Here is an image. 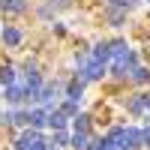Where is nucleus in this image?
<instances>
[{
  "label": "nucleus",
  "instance_id": "6e6552de",
  "mask_svg": "<svg viewBox=\"0 0 150 150\" xmlns=\"http://www.w3.org/2000/svg\"><path fill=\"white\" fill-rule=\"evenodd\" d=\"M129 78H132L135 84H147V81H150V69H147V66H135V69L129 72Z\"/></svg>",
  "mask_w": 150,
  "mask_h": 150
},
{
  "label": "nucleus",
  "instance_id": "7ed1b4c3",
  "mask_svg": "<svg viewBox=\"0 0 150 150\" xmlns=\"http://www.w3.org/2000/svg\"><path fill=\"white\" fill-rule=\"evenodd\" d=\"M45 123H48V111H45V105L30 108V126H33V129H42Z\"/></svg>",
  "mask_w": 150,
  "mask_h": 150
},
{
  "label": "nucleus",
  "instance_id": "2eb2a0df",
  "mask_svg": "<svg viewBox=\"0 0 150 150\" xmlns=\"http://www.w3.org/2000/svg\"><path fill=\"white\" fill-rule=\"evenodd\" d=\"M111 24H114V27H120V24H123V12H120V9L111 12Z\"/></svg>",
  "mask_w": 150,
  "mask_h": 150
},
{
  "label": "nucleus",
  "instance_id": "ddd939ff",
  "mask_svg": "<svg viewBox=\"0 0 150 150\" xmlns=\"http://www.w3.org/2000/svg\"><path fill=\"white\" fill-rule=\"evenodd\" d=\"M60 111H63L66 117H75V114H78V102H75V99H66V102L60 105Z\"/></svg>",
  "mask_w": 150,
  "mask_h": 150
},
{
  "label": "nucleus",
  "instance_id": "dca6fc26",
  "mask_svg": "<svg viewBox=\"0 0 150 150\" xmlns=\"http://www.w3.org/2000/svg\"><path fill=\"white\" fill-rule=\"evenodd\" d=\"M141 102H144V111H150V93H141Z\"/></svg>",
  "mask_w": 150,
  "mask_h": 150
},
{
  "label": "nucleus",
  "instance_id": "4468645a",
  "mask_svg": "<svg viewBox=\"0 0 150 150\" xmlns=\"http://www.w3.org/2000/svg\"><path fill=\"white\" fill-rule=\"evenodd\" d=\"M15 126H30V111H15Z\"/></svg>",
  "mask_w": 150,
  "mask_h": 150
},
{
  "label": "nucleus",
  "instance_id": "9b49d317",
  "mask_svg": "<svg viewBox=\"0 0 150 150\" xmlns=\"http://www.w3.org/2000/svg\"><path fill=\"white\" fill-rule=\"evenodd\" d=\"M72 120H75V129H78V132H90V117H87V114H75Z\"/></svg>",
  "mask_w": 150,
  "mask_h": 150
},
{
  "label": "nucleus",
  "instance_id": "39448f33",
  "mask_svg": "<svg viewBox=\"0 0 150 150\" xmlns=\"http://www.w3.org/2000/svg\"><path fill=\"white\" fill-rule=\"evenodd\" d=\"M66 120H69V117L63 114V111H60V108H54L51 114H48V126L57 132V129H63V126H66Z\"/></svg>",
  "mask_w": 150,
  "mask_h": 150
},
{
  "label": "nucleus",
  "instance_id": "f8f14e48",
  "mask_svg": "<svg viewBox=\"0 0 150 150\" xmlns=\"http://www.w3.org/2000/svg\"><path fill=\"white\" fill-rule=\"evenodd\" d=\"M126 108L132 111V114H141V111H144V102H141V96H129V99H126Z\"/></svg>",
  "mask_w": 150,
  "mask_h": 150
},
{
  "label": "nucleus",
  "instance_id": "1a4fd4ad",
  "mask_svg": "<svg viewBox=\"0 0 150 150\" xmlns=\"http://www.w3.org/2000/svg\"><path fill=\"white\" fill-rule=\"evenodd\" d=\"M12 81H15V69L3 63V66H0V84L6 87V84H12Z\"/></svg>",
  "mask_w": 150,
  "mask_h": 150
},
{
  "label": "nucleus",
  "instance_id": "f03ea898",
  "mask_svg": "<svg viewBox=\"0 0 150 150\" xmlns=\"http://www.w3.org/2000/svg\"><path fill=\"white\" fill-rule=\"evenodd\" d=\"M84 78L78 75V78H72L69 84H66V99H75V102H81V93H84Z\"/></svg>",
  "mask_w": 150,
  "mask_h": 150
},
{
  "label": "nucleus",
  "instance_id": "20e7f679",
  "mask_svg": "<svg viewBox=\"0 0 150 150\" xmlns=\"http://www.w3.org/2000/svg\"><path fill=\"white\" fill-rule=\"evenodd\" d=\"M90 57H93V60H99V63H108V60H111V45H108V42H99V45H93Z\"/></svg>",
  "mask_w": 150,
  "mask_h": 150
},
{
  "label": "nucleus",
  "instance_id": "9d476101",
  "mask_svg": "<svg viewBox=\"0 0 150 150\" xmlns=\"http://www.w3.org/2000/svg\"><path fill=\"white\" fill-rule=\"evenodd\" d=\"M51 147H69V135H66L63 129H57V132L51 135Z\"/></svg>",
  "mask_w": 150,
  "mask_h": 150
},
{
  "label": "nucleus",
  "instance_id": "0eeeda50",
  "mask_svg": "<svg viewBox=\"0 0 150 150\" xmlns=\"http://www.w3.org/2000/svg\"><path fill=\"white\" fill-rule=\"evenodd\" d=\"M21 39H24V33H21L18 27H6V30H3V42H6V45H21Z\"/></svg>",
  "mask_w": 150,
  "mask_h": 150
},
{
  "label": "nucleus",
  "instance_id": "f257e3e1",
  "mask_svg": "<svg viewBox=\"0 0 150 150\" xmlns=\"http://www.w3.org/2000/svg\"><path fill=\"white\" fill-rule=\"evenodd\" d=\"M3 96H6V102H9V105H18V102H24V99H27V87L18 84V81H12V84H6Z\"/></svg>",
  "mask_w": 150,
  "mask_h": 150
},
{
  "label": "nucleus",
  "instance_id": "f3484780",
  "mask_svg": "<svg viewBox=\"0 0 150 150\" xmlns=\"http://www.w3.org/2000/svg\"><path fill=\"white\" fill-rule=\"evenodd\" d=\"M141 135H144V147H150V126H147V129H141Z\"/></svg>",
  "mask_w": 150,
  "mask_h": 150
},
{
  "label": "nucleus",
  "instance_id": "423d86ee",
  "mask_svg": "<svg viewBox=\"0 0 150 150\" xmlns=\"http://www.w3.org/2000/svg\"><path fill=\"white\" fill-rule=\"evenodd\" d=\"M87 141H90V132H78V129H75V135L69 138V147H75V150H87Z\"/></svg>",
  "mask_w": 150,
  "mask_h": 150
}]
</instances>
